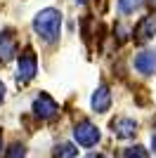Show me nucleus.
Instances as JSON below:
<instances>
[{"mask_svg":"<svg viewBox=\"0 0 156 158\" xmlns=\"http://www.w3.org/2000/svg\"><path fill=\"white\" fill-rule=\"evenodd\" d=\"M33 31L45 43H57L62 35V12L57 7H45L33 17Z\"/></svg>","mask_w":156,"mask_h":158,"instance_id":"obj_1","label":"nucleus"},{"mask_svg":"<svg viewBox=\"0 0 156 158\" xmlns=\"http://www.w3.org/2000/svg\"><path fill=\"white\" fill-rule=\"evenodd\" d=\"M36 73H38V57H36V52L31 47H26L17 59V83L19 85L31 83L36 78Z\"/></svg>","mask_w":156,"mask_h":158,"instance_id":"obj_2","label":"nucleus"},{"mask_svg":"<svg viewBox=\"0 0 156 158\" xmlns=\"http://www.w3.org/2000/svg\"><path fill=\"white\" fill-rule=\"evenodd\" d=\"M99 127L90 120H78L76 125H73V142L78 146H85V149H90L99 142Z\"/></svg>","mask_w":156,"mask_h":158,"instance_id":"obj_3","label":"nucleus"},{"mask_svg":"<svg viewBox=\"0 0 156 158\" xmlns=\"http://www.w3.org/2000/svg\"><path fill=\"white\" fill-rule=\"evenodd\" d=\"M31 111H33V116H36V118L50 120V118H54V116L59 113V106H57V102H54V99H52L47 92H40L38 97L33 99Z\"/></svg>","mask_w":156,"mask_h":158,"instance_id":"obj_4","label":"nucleus"},{"mask_svg":"<svg viewBox=\"0 0 156 158\" xmlns=\"http://www.w3.org/2000/svg\"><path fill=\"white\" fill-rule=\"evenodd\" d=\"M154 35H156V14H147V17H142V19L137 21L135 31H132V40H135L137 45H144Z\"/></svg>","mask_w":156,"mask_h":158,"instance_id":"obj_5","label":"nucleus"},{"mask_svg":"<svg viewBox=\"0 0 156 158\" xmlns=\"http://www.w3.org/2000/svg\"><path fill=\"white\" fill-rule=\"evenodd\" d=\"M109 127L114 132V137H118V139H130V137H135V132H137V123L132 118H125V116L114 118Z\"/></svg>","mask_w":156,"mask_h":158,"instance_id":"obj_6","label":"nucleus"},{"mask_svg":"<svg viewBox=\"0 0 156 158\" xmlns=\"http://www.w3.org/2000/svg\"><path fill=\"white\" fill-rule=\"evenodd\" d=\"M90 106L95 113H106L111 109V92L106 85H97V90L90 97Z\"/></svg>","mask_w":156,"mask_h":158,"instance_id":"obj_7","label":"nucleus"},{"mask_svg":"<svg viewBox=\"0 0 156 158\" xmlns=\"http://www.w3.org/2000/svg\"><path fill=\"white\" fill-rule=\"evenodd\" d=\"M17 54V40H14L12 31H0V61H12Z\"/></svg>","mask_w":156,"mask_h":158,"instance_id":"obj_8","label":"nucleus"},{"mask_svg":"<svg viewBox=\"0 0 156 158\" xmlns=\"http://www.w3.org/2000/svg\"><path fill=\"white\" fill-rule=\"evenodd\" d=\"M135 69L142 76H151L156 71V50H142L135 57Z\"/></svg>","mask_w":156,"mask_h":158,"instance_id":"obj_9","label":"nucleus"},{"mask_svg":"<svg viewBox=\"0 0 156 158\" xmlns=\"http://www.w3.org/2000/svg\"><path fill=\"white\" fill-rule=\"evenodd\" d=\"M76 156H78V149L73 144H69V142L54 146V158H76Z\"/></svg>","mask_w":156,"mask_h":158,"instance_id":"obj_10","label":"nucleus"},{"mask_svg":"<svg viewBox=\"0 0 156 158\" xmlns=\"http://www.w3.org/2000/svg\"><path fill=\"white\" fill-rule=\"evenodd\" d=\"M142 2H147V0H118V10L123 14H132Z\"/></svg>","mask_w":156,"mask_h":158,"instance_id":"obj_11","label":"nucleus"},{"mask_svg":"<svg viewBox=\"0 0 156 158\" xmlns=\"http://www.w3.org/2000/svg\"><path fill=\"white\" fill-rule=\"evenodd\" d=\"M123 158H149V153H147L144 146L135 144V146H128V149L123 151Z\"/></svg>","mask_w":156,"mask_h":158,"instance_id":"obj_12","label":"nucleus"},{"mask_svg":"<svg viewBox=\"0 0 156 158\" xmlns=\"http://www.w3.org/2000/svg\"><path fill=\"white\" fill-rule=\"evenodd\" d=\"M5 158H26V146L19 144V142H17V144H12L10 149H7V156H5Z\"/></svg>","mask_w":156,"mask_h":158,"instance_id":"obj_13","label":"nucleus"},{"mask_svg":"<svg viewBox=\"0 0 156 158\" xmlns=\"http://www.w3.org/2000/svg\"><path fill=\"white\" fill-rule=\"evenodd\" d=\"M2 102H5V83L0 80V104H2Z\"/></svg>","mask_w":156,"mask_h":158,"instance_id":"obj_14","label":"nucleus"},{"mask_svg":"<svg viewBox=\"0 0 156 158\" xmlns=\"http://www.w3.org/2000/svg\"><path fill=\"white\" fill-rule=\"evenodd\" d=\"M85 158H106V156H102V153H88Z\"/></svg>","mask_w":156,"mask_h":158,"instance_id":"obj_15","label":"nucleus"},{"mask_svg":"<svg viewBox=\"0 0 156 158\" xmlns=\"http://www.w3.org/2000/svg\"><path fill=\"white\" fill-rule=\"evenodd\" d=\"M151 149H154V151H156V135H154V137H151Z\"/></svg>","mask_w":156,"mask_h":158,"instance_id":"obj_16","label":"nucleus"},{"mask_svg":"<svg viewBox=\"0 0 156 158\" xmlns=\"http://www.w3.org/2000/svg\"><path fill=\"white\" fill-rule=\"evenodd\" d=\"M147 5H149V7H156V0H147Z\"/></svg>","mask_w":156,"mask_h":158,"instance_id":"obj_17","label":"nucleus"},{"mask_svg":"<svg viewBox=\"0 0 156 158\" xmlns=\"http://www.w3.org/2000/svg\"><path fill=\"white\" fill-rule=\"evenodd\" d=\"M76 2H78V5H85V2H88V0H76Z\"/></svg>","mask_w":156,"mask_h":158,"instance_id":"obj_18","label":"nucleus"},{"mask_svg":"<svg viewBox=\"0 0 156 158\" xmlns=\"http://www.w3.org/2000/svg\"><path fill=\"white\" fill-rule=\"evenodd\" d=\"M0 158H2V139H0Z\"/></svg>","mask_w":156,"mask_h":158,"instance_id":"obj_19","label":"nucleus"}]
</instances>
